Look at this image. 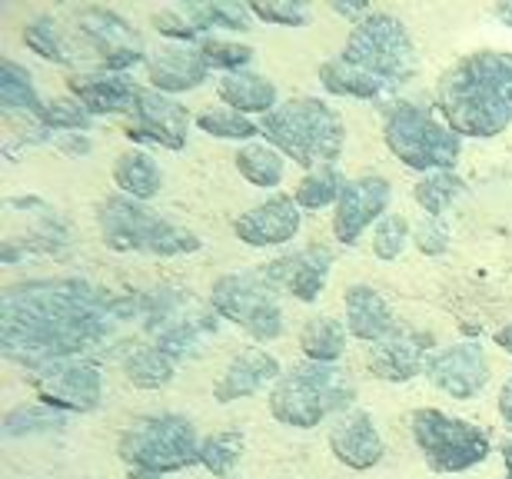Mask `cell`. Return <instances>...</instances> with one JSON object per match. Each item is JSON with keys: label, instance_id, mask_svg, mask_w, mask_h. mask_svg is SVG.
Instances as JSON below:
<instances>
[{"label": "cell", "instance_id": "6da1fadb", "mask_svg": "<svg viewBox=\"0 0 512 479\" xmlns=\"http://www.w3.org/2000/svg\"><path fill=\"white\" fill-rule=\"evenodd\" d=\"M133 320H143V293H114L77 277L27 280L0 297V353L30 373L57 360H97Z\"/></svg>", "mask_w": 512, "mask_h": 479}, {"label": "cell", "instance_id": "7a4b0ae2", "mask_svg": "<svg viewBox=\"0 0 512 479\" xmlns=\"http://www.w3.org/2000/svg\"><path fill=\"white\" fill-rule=\"evenodd\" d=\"M436 114L459 137L493 140L512 127V54L473 50L439 77L433 94Z\"/></svg>", "mask_w": 512, "mask_h": 479}, {"label": "cell", "instance_id": "3957f363", "mask_svg": "<svg viewBox=\"0 0 512 479\" xmlns=\"http://www.w3.org/2000/svg\"><path fill=\"white\" fill-rule=\"evenodd\" d=\"M260 134L286 160L306 173L336 167L346 147V127L340 114L320 97H293L260 120Z\"/></svg>", "mask_w": 512, "mask_h": 479}, {"label": "cell", "instance_id": "277c9868", "mask_svg": "<svg viewBox=\"0 0 512 479\" xmlns=\"http://www.w3.org/2000/svg\"><path fill=\"white\" fill-rule=\"evenodd\" d=\"M356 400V383L340 370V363H313L303 360L283 370L280 380L273 383L270 413L276 423L293 426V430H313L330 416L350 413Z\"/></svg>", "mask_w": 512, "mask_h": 479}, {"label": "cell", "instance_id": "5b68a950", "mask_svg": "<svg viewBox=\"0 0 512 479\" xmlns=\"http://www.w3.org/2000/svg\"><path fill=\"white\" fill-rule=\"evenodd\" d=\"M100 240L117 253H147V257H183L197 253L200 237L187 227H177L173 220L160 217L147 203L124 197H107L97 207Z\"/></svg>", "mask_w": 512, "mask_h": 479}, {"label": "cell", "instance_id": "8992f818", "mask_svg": "<svg viewBox=\"0 0 512 479\" xmlns=\"http://www.w3.org/2000/svg\"><path fill=\"white\" fill-rule=\"evenodd\" d=\"M383 140L403 167L433 173L453 170L463 154V137L446 127V120L436 114V107L399 100L383 117Z\"/></svg>", "mask_w": 512, "mask_h": 479}, {"label": "cell", "instance_id": "52a82bcc", "mask_svg": "<svg viewBox=\"0 0 512 479\" xmlns=\"http://www.w3.org/2000/svg\"><path fill=\"white\" fill-rule=\"evenodd\" d=\"M200 436L187 416L150 413L133 420L117 440V453L130 470L167 476L200 463Z\"/></svg>", "mask_w": 512, "mask_h": 479}, {"label": "cell", "instance_id": "ba28073f", "mask_svg": "<svg viewBox=\"0 0 512 479\" xmlns=\"http://www.w3.org/2000/svg\"><path fill=\"white\" fill-rule=\"evenodd\" d=\"M143 330L150 333L153 346L173 360H190V356L203 353L210 333H217L220 317L213 307H203L190 297V290H147L143 293Z\"/></svg>", "mask_w": 512, "mask_h": 479}, {"label": "cell", "instance_id": "9c48e42d", "mask_svg": "<svg viewBox=\"0 0 512 479\" xmlns=\"http://www.w3.org/2000/svg\"><path fill=\"white\" fill-rule=\"evenodd\" d=\"M416 450L423 453L426 466L433 473H466L473 466L486 463L493 453V440L483 426L449 416L436 406H423L409 416Z\"/></svg>", "mask_w": 512, "mask_h": 479}, {"label": "cell", "instance_id": "30bf717a", "mask_svg": "<svg viewBox=\"0 0 512 479\" xmlns=\"http://www.w3.org/2000/svg\"><path fill=\"white\" fill-rule=\"evenodd\" d=\"M343 60L370 70L389 87H403L416 77V47L406 24L386 10H370L360 24H353L343 44Z\"/></svg>", "mask_w": 512, "mask_h": 479}, {"label": "cell", "instance_id": "8fae6325", "mask_svg": "<svg viewBox=\"0 0 512 479\" xmlns=\"http://www.w3.org/2000/svg\"><path fill=\"white\" fill-rule=\"evenodd\" d=\"M276 293L280 290L263 277V270L223 273L210 287V307L217 310L220 320L240 326L256 343H270L280 340L286 330V317Z\"/></svg>", "mask_w": 512, "mask_h": 479}, {"label": "cell", "instance_id": "7c38bea8", "mask_svg": "<svg viewBox=\"0 0 512 479\" xmlns=\"http://www.w3.org/2000/svg\"><path fill=\"white\" fill-rule=\"evenodd\" d=\"M37 400L57 413H90L104 400V370L94 356L57 360L30 373Z\"/></svg>", "mask_w": 512, "mask_h": 479}, {"label": "cell", "instance_id": "4fadbf2b", "mask_svg": "<svg viewBox=\"0 0 512 479\" xmlns=\"http://www.w3.org/2000/svg\"><path fill=\"white\" fill-rule=\"evenodd\" d=\"M77 34L87 40L100 60V70L107 74H127L130 67L147 64V50H143L140 34L120 14L107 7H87L77 14Z\"/></svg>", "mask_w": 512, "mask_h": 479}, {"label": "cell", "instance_id": "5bb4252c", "mask_svg": "<svg viewBox=\"0 0 512 479\" xmlns=\"http://www.w3.org/2000/svg\"><path fill=\"white\" fill-rule=\"evenodd\" d=\"M489 376H493V363L479 340H466L456 346H443L429 356L426 380L436 386L439 393L453 396V400H473L486 390Z\"/></svg>", "mask_w": 512, "mask_h": 479}, {"label": "cell", "instance_id": "9a60e30c", "mask_svg": "<svg viewBox=\"0 0 512 479\" xmlns=\"http://www.w3.org/2000/svg\"><path fill=\"white\" fill-rule=\"evenodd\" d=\"M190 110L177 97H167L153 87H140L137 104L130 110L127 137L147 140L163 150H183L190 140Z\"/></svg>", "mask_w": 512, "mask_h": 479}, {"label": "cell", "instance_id": "2e32d148", "mask_svg": "<svg viewBox=\"0 0 512 479\" xmlns=\"http://www.w3.org/2000/svg\"><path fill=\"white\" fill-rule=\"evenodd\" d=\"M393 200V187L380 173H366V177L346 180V190L340 203L333 207V233L336 240L353 247L373 223H380Z\"/></svg>", "mask_w": 512, "mask_h": 479}, {"label": "cell", "instance_id": "e0dca14e", "mask_svg": "<svg viewBox=\"0 0 512 479\" xmlns=\"http://www.w3.org/2000/svg\"><path fill=\"white\" fill-rule=\"evenodd\" d=\"M260 270L276 290L290 293V297L300 303H313V300H320V293L326 290V280H330L333 250L320 247V243H306V247L283 253V257H276L273 263H266Z\"/></svg>", "mask_w": 512, "mask_h": 479}, {"label": "cell", "instance_id": "ac0fdd59", "mask_svg": "<svg viewBox=\"0 0 512 479\" xmlns=\"http://www.w3.org/2000/svg\"><path fill=\"white\" fill-rule=\"evenodd\" d=\"M429 356H433V336L399 323L386 340L370 346L366 366L383 383H409L413 376L426 373Z\"/></svg>", "mask_w": 512, "mask_h": 479}, {"label": "cell", "instance_id": "d6986e66", "mask_svg": "<svg viewBox=\"0 0 512 479\" xmlns=\"http://www.w3.org/2000/svg\"><path fill=\"white\" fill-rule=\"evenodd\" d=\"M303 227V213L290 193H273L233 220V233L247 247H283L296 240Z\"/></svg>", "mask_w": 512, "mask_h": 479}, {"label": "cell", "instance_id": "ffe728a7", "mask_svg": "<svg viewBox=\"0 0 512 479\" xmlns=\"http://www.w3.org/2000/svg\"><path fill=\"white\" fill-rule=\"evenodd\" d=\"M210 77V64L197 44H160L147 57V80L160 94H187Z\"/></svg>", "mask_w": 512, "mask_h": 479}, {"label": "cell", "instance_id": "44dd1931", "mask_svg": "<svg viewBox=\"0 0 512 479\" xmlns=\"http://www.w3.org/2000/svg\"><path fill=\"white\" fill-rule=\"evenodd\" d=\"M330 450L343 466L350 470H373L376 463L383 460L386 443L380 430H376V420L366 410H350L343 416H336L330 426Z\"/></svg>", "mask_w": 512, "mask_h": 479}, {"label": "cell", "instance_id": "7402d4cb", "mask_svg": "<svg viewBox=\"0 0 512 479\" xmlns=\"http://www.w3.org/2000/svg\"><path fill=\"white\" fill-rule=\"evenodd\" d=\"M70 97L80 100L90 117L107 114H130L137 104L140 87L127 74H107V70H90V74H70L67 77Z\"/></svg>", "mask_w": 512, "mask_h": 479}, {"label": "cell", "instance_id": "603a6c76", "mask_svg": "<svg viewBox=\"0 0 512 479\" xmlns=\"http://www.w3.org/2000/svg\"><path fill=\"white\" fill-rule=\"evenodd\" d=\"M283 376V366L273 353L266 350H243L240 356H233L227 363V370L213 386V400L217 403H237L247 396L263 393L266 386H273Z\"/></svg>", "mask_w": 512, "mask_h": 479}, {"label": "cell", "instance_id": "cb8c5ba5", "mask_svg": "<svg viewBox=\"0 0 512 479\" xmlns=\"http://www.w3.org/2000/svg\"><path fill=\"white\" fill-rule=\"evenodd\" d=\"M343 307H346V330H350V336L370 346L386 340L399 326L389 303L380 297V290L366 287V283H356V287L343 293Z\"/></svg>", "mask_w": 512, "mask_h": 479}, {"label": "cell", "instance_id": "d4e9b609", "mask_svg": "<svg viewBox=\"0 0 512 479\" xmlns=\"http://www.w3.org/2000/svg\"><path fill=\"white\" fill-rule=\"evenodd\" d=\"M220 100L230 110H240V114H273L280 107V94H276V84L266 80L263 74H253V70H240V74H223L217 84Z\"/></svg>", "mask_w": 512, "mask_h": 479}, {"label": "cell", "instance_id": "484cf974", "mask_svg": "<svg viewBox=\"0 0 512 479\" xmlns=\"http://www.w3.org/2000/svg\"><path fill=\"white\" fill-rule=\"evenodd\" d=\"M320 84L326 94L353 97V100H380L386 94H393V87H389L386 80L370 74V70L350 64V60H343V57L326 60L320 67Z\"/></svg>", "mask_w": 512, "mask_h": 479}, {"label": "cell", "instance_id": "4316f807", "mask_svg": "<svg viewBox=\"0 0 512 479\" xmlns=\"http://www.w3.org/2000/svg\"><path fill=\"white\" fill-rule=\"evenodd\" d=\"M114 183L124 197L147 203L163 190V170L147 150L133 147V150H124V154L114 160Z\"/></svg>", "mask_w": 512, "mask_h": 479}, {"label": "cell", "instance_id": "83f0119b", "mask_svg": "<svg viewBox=\"0 0 512 479\" xmlns=\"http://www.w3.org/2000/svg\"><path fill=\"white\" fill-rule=\"evenodd\" d=\"M44 107H47V100H40L30 70H24L10 57L0 60V110H4V114L30 117L34 124H40Z\"/></svg>", "mask_w": 512, "mask_h": 479}, {"label": "cell", "instance_id": "f1b7e54d", "mask_svg": "<svg viewBox=\"0 0 512 479\" xmlns=\"http://www.w3.org/2000/svg\"><path fill=\"white\" fill-rule=\"evenodd\" d=\"M346 323L333 317H310L300 326V350L313 363H340L346 353Z\"/></svg>", "mask_w": 512, "mask_h": 479}, {"label": "cell", "instance_id": "f546056e", "mask_svg": "<svg viewBox=\"0 0 512 479\" xmlns=\"http://www.w3.org/2000/svg\"><path fill=\"white\" fill-rule=\"evenodd\" d=\"M124 373L133 386H140V390H160V386H167L173 376H177V360L153 343L133 346V350L124 356Z\"/></svg>", "mask_w": 512, "mask_h": 479}, {"label": "cell", "instance_id": "4dcf8cb0", "mask_svg": "<svg viewBox=\"0 0 512 479\" xmlns=\"http://www.w3.org/2000/svg\"><path fill=\"white\" fill-rule=\"evenodd\" d=\"M463 193H466V180L456 170H433L416 180L413 200L419 203L423 217H443Z\"/></svg>", "mask_w": 512, "mask_h": 479}, {"label": "cell", "instance_id": "1f68e13d", "mask_svg": "<svg viewBox=\"0 0 512 479\" xmlns=\"http://www.w3.org/2000/svg\"><path fill=\"white\" fill-rule=\"evenodd\" d=\"M233 163H237L240 177L250 180L253 187H263V190H273L283 183V173H286V157L280 154L276 147L270 144H243L237 150V157H233Z\"/></svg>", "mask_w": 512, "mask_h": 479}, {"label": "cell", "instance_id": "d6a6232c", "mask_svg": "<svg viewBox=\"0 0 512 479\" xmlns=\"http://www.w3.org/2000/svg\"><path fill=\"white\" fill-rule=\"evenodd\" d=\"M190 20L203 30V37H210V30H230V34H243L253 30L250 4H227V0H213V4H187L183 7Z\"/></svg>", "mask_w": 512, "mask_h": 479}, {"label": "cell", "instance_id": "836d02e7", "mask_svg": "<svg viewBox=\"0 0 512 479\" xmlns=\"http://www.w3.org/2000/svg\"><path fill=\"white\" fill-rule=\"evenodd\" d=\"M343 190H346L343 173L336 167H320V170H310L296 183L293 200L300 203V210H323V207H336Z\"/></svg>", "mask_w": 512, "mask_h": 479}, {"label": "cell", "instance_id": "e575fe53", "mask_svg": "<svg viewBox=\"0 0 512 479\" xmlns=\"http://www.w3.org/2000/svg\"><path fill=\"white\" fill-rule=\"evenodd\" d=\"M243 450H247V440L240 430L213 433L200 443V466L213 476H230L243 460Z\"/></svg>", "mask_w": 512, "mask_h": 479}, {"label": "cell", "instance_id": "d590c367", "mask_svg": "<svg viewBox=\"0 0 512 479\" xmlns=\"http://www.w3.org/2000/svg\"><path fill=\"white\" fill-rule=\"evenodd\" d=\"M24 44L34 50L37 57L50 60V64H74V50L60 34L57 20L54 17H34L30 24L24 27Z\"/></svg>", "mask_w": 512, "mask_h": 479}, {"label": "cell", "instance_id": "8d00e7d4", "mask_svg": "<svg viewBox=\"0 0 512 479\" xmlns=\"http://www.w3.org/2000/svg\"><path fill=\"white\" fill-rule=\"evenodd\" d=\"M197 127L203 130V134H210L217 140H240V144H253V137L260 134V124H253L247 114L230 110V107L203 110V114L197 117Z\"/></svg>", "mask_w": 512, "mask_h": 479}, {"label": "cell", "instance_id": "74e56055", "mask_svg": "<svg viewBox=\"0 0 512 479\" xmlns=\"http://www.w3.org/2000/svg\"><path fill=\"white\" fill-rule=\"evenodd\" d=\"M94 124V117L87 114L84 104L74 97H57V100H47L44 107V117H40V127L47 134H84Z\"/></svg>", "mask_w": 512, "mask_h": 479}, {"label": "cell", "instance_id": "f35d334b", "mask_svg": "<svg viewBox=\"0 0 512 479\" xmlns=\"http://www.w3.org/2000/svg\"><path fill=\"white\" fill-rule=\"evenodd\" d=\"M373 257L380 260H399L403 250L413 243V227L403 213H386V217L373 227Z\"/></svg>", "mask_w": 512, "mask_h": 479}, {"label": "cell", "instance_id": "ab89813d", "mask_svg": "<svg viewBox=\"0 0 512 479\" xmlns=\"http://www.w3.org/2000/svg\"><path fill=\"white\" fill-rule=\"evenodd\" d=\"M64 426V413L50 410V406H17V410L7 413L4 420V436L17 440V436H30V433H50Z\"/></svg>", "mask_w": 512, "mask_h": 479}, {"label": "cell", "instance_id": "60d3db41", "mask_svg": "<svg viewBox=\"0 0 512 479\" xmlns=\"http://www.w3.org/2000/svg\"><path fill=\"white\" fill-rule=\"evenodd\" d=\"M200 54L210 64V70H223V74H240L250 67L253 47L237 44V40H223V37H203L200 40Z\"/></svg>", "mask_w": 512, "mask_h": 479}, {"label": "cell", "instance_id": "b9f144b4", "mask_svg": "<svg viewBox=\"0 0 512 479\" xmlns=\"http://www.w3.org/2000/svg\"><path fill=\"white\" fill-rule=\"evenodd\" d=\"M250 14L263 24L276 27H303L310 20V7L303 0H253Z\"/></svg>", "mask_w": 512, "mask_h": 479}, {"label": "cell", "instance_id": "7bdbcfd3", "mask_svg": "<svg viewBox=\"0 0 512 479\" xmlns=\"http://www.w3.org/2000/svg\"><path fill=\"white\" fill-rule=\"evenodd\" d=\"M150 24L157 27V34L167 37V44H200V40H203V30L193 24L190 14L183 7L160 10V14L150 17Z\"/></svg>", "mask_w": 512, "mask_h": 479}, {"label": "cell", "instance_id": "ee69618b", "mask_svg": "<svg viewBox=\"0 0 512 479\" xmlns=\"http://www.w3.org/2000/svg\"><path fill=\"white\" fill-rule=\"evenodd\" d=\"M413 243L426 257H443L449 243H453V230H449L446 217H423L419 227H413Z\"/></svg>", "mask_w": 512, "mask_h": 479}, {"label": "cell", "instance_id": "f6af8a7d", "mask_svg": "<svg viewBox=\"0 0 512 479\" xmlns=\"http://www.w3.org/2000/svg\"><path fill=\"white\" fill-rule=\"evenodd\" d=\"M57 147L67 150V154H77V157L80 154H90V140L84 134H60Z\"/></svg>", "mask_w": 512, "mask_h": 479}, {"label": "cell", "instance_id": "bcb514c9", "mask_svg": "<svg viewBox=\"0 0 512 479\" xmlns=\"http://www.w3.org/2000/svg\"><path fill=\"white\" fill-rule=\"evenodd\" d=\"M330 7H333V10H336V14H340V17L353 20V24H360V20H363L366 14H370V7H366V4H343V0H333Z\"/></svg>", "mask_w": 512, "mask_h": 479}, {"label": "cell", "instance_id": "7dc6e473", "mask_svg": "<svg viewBox=\"0 0 512 479\" xmlns=\"http://www.w3.org/2000/svg\"><path fill=\"white\" fill-rule=\"evenodd\" d=\"M499 416H503V423L512 430V376L503 383V390H499Z\"/></svg>", "mask_w": 512, "mask_h": 479}, {"label": "cell", "instance_id": "c3c4849f", "mask_svg": "<svg viewBox=\"0 0 512 479\" xmlns=\"http://www.w3.org/2000/svg\"><path fill=\"white\" fill-rule=\"evenodd\" d=\"M493 17L499 20V24L512 27V0H503V4H496L493 7Z\"/></svg>", "mask_w": 512, "mask_h": 479}, {"label": "cell", "instance_id": "681fc988", "mask_svg": "<svg viewBox=\"0 0 512 479\" xmlns=\"http://www.w3.org/2000/svg\"><path fill=\"white\" fill-rule=\"evenodd\" d=\"M496 346H503V350L512 356V323L499 326V330H496Z\"/></svg>", "mask_w": 512, "mask_h": 479}, {"label": "cell", "instance_id": "f907efd6", "mask_svg": "<svg viewBox=\"0 0 512 479\" xmlns=\"http://www.w3.org/2000/svg\"><path fill=\"white\" fill-rule=\"evenodd\" d=\"M499 453H503V463H506V479H512V440H506Z\"/></svg>", "mask_w": 512, "mask_h": 479}, {"label": "cell", "instance_id": "816d5d0a", "mask_svg": "<svg viewBox=\"0 0 512 479\" xmlns=\"http://www.w3.org/2000/svg\"><path fill=\"white\" fill-rule=\"evenodd\" d=\"M130 479H163V476H153V473H140V470H130Z\"/></svg>", "mask_w": 512, "mask_h": 479}]
</instances>
